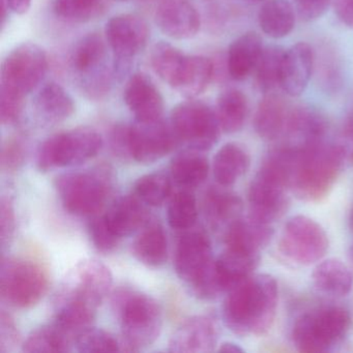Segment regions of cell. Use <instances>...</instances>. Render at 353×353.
Wrapping results in <instances>:
<instances>
[{
  "instance_id": "cell-9",
  "label": "cell",
  "mask_w": 353,
  "mask_h": 353,
  "mask_svg": "<svg viewBox=\"0 0 353 353\" xmlns=\"http://www.w3.org/2000/svg\"><path fill=\"white\" fill-rule=\"evenodd\" d=\"M48 57L36 43H22L1 63L0 92L26 98L46 75Z\"/></svg>"
},
{
  "instance_id": "cell-18",
  "label": "cell",
  "mask_w": 353,
  "mask_h": 353,
  "mask_svg": "<svg viewBox=\"0 0 353 353\" xmlns=\"http://www.w3.org/2000/svg\"><path fill=\"white\" fill-rule=\"evenodd\" d=\"M327 123L325 119L311 107L290 109L283 143L293 150H305L325 140Z\"/></svg>"
},
{
  "instance_id": "cell-51",
  "label": "cell",
  "mask_w": 353,
  "mask_h": 353,
  "mask_svg": "<svg viewBox=\"0 0 353 353\" xmlns=\"http://www.w3.org/2000/svg\"><path fill=\"white\" fill-rule=\"evenodd\" d=\"M334 13L341 22L353 28V0H332Z\"/></svg>"
},
{
  "instance_id": "cell-44",
  "label": "cell",
  "mask_w": 353,
  "mask_h": 353,
  "mask_svg": "<svg viewBox=\"0 0 353 353\" xmlns=\"http://www.w3.org/2000/svg\"><path fill=\"white\" fill-rule=\"evenodd\" d=\"M26 157V145L21 138H9L3 143L1 150V167L3 170H18L24 164Z\"/></svg>"
},
{
  "instance_id": "cell-29",
  "label": "cell",
  "mask_w": 353,
  "mask_h": 353,
  "mask_svg": "<svg viewBox=\"0 0 353 353\" xmlns=\"http://www.w3.org/2000/svg\"><path fill=\"white\" fill-rule=\"evenodd\" d=\"M145 204L137 196H125L105 214L107 222L121 239L137 231L146 221Z\"/></svg>"
},
{
  "instance_id": "cell-48",
  "label": "cell",
  "mask_w": 353,
  "mask_h": 353,
  "mask_svg": "<svg viewBox=\"0 0 353 353\" xmlns=\"http://www.w3.org/2000/svg\"><path fill=\"white\" fill-rule=\"evenodd\" d=\"M19 332L16 327L13 318L1 312L0 315V352L8 353L13 351L19 343Z\"/></svg>"
},
{
  "instance_id": "cell-49",
  "label": "cell",
  "mask_w": 353,
  "mask_h": 353,
  "mask_svg": "<svg viewBox=\"0 0 353 353\" xmlns=\"http://www.w3.org/2000/svg\"><path fill=\"white\" fill-rule=\"evenodd\" d=\"M15 210L13 202L9 197L1 198L0 202V229H1V245L6 247L13 239L15 232Z\"/></svg>"
},
{
  "instance_id": "cell-20",
  "label": "cell",
  "mask_w": 353,
  "mask_h": 353,
  "mask_svg": "<svg viewBox=\"0 0 353 353\" xmlns=\"http://www.w3.org/2000/svg\"><path fill=\"white\" fill-rule=\"evenodd\" d=\"M315 67V54L307 43H297L285 50L280 86L290 97H299L307 90Z\"/></svg>"
},
{
  "instance_id": "cell-46",
  "label": "cell",
  "mask_w": 353,
  "mask_h": 353,
  "mask_svg": "<svg viewBox=\"0 0 353 353\" xmlns=\"http://www.w3.org/2000/svg\"><path fill=\"white\" fill-rule=\"evenodd\" d=\"M318 71H319L318 77L321 80L322 85L326 90L334 92L340 88L342 84V77H341L340 68L336 61H334V57H332L330 54L322 55Z\"/></svg>"
},
{
  "instance_id": "cell-3",
  "label": "cell",
  "mask_w": 353,
  "mask_h": 353,
  "mask_svg": "<svg viewBox=\"0 0 353 353\" xmlns=\"http://www.w3.org/2000/svg\"><path fill=\"white\" fill-rule=\"evenodd\" d=\"M121 327V351L135 352L156 342L162 330L160 305L137 291L121 290L113 299Z\"/></svg>"
},
{
  "instance_id": "cell-19",
  "label": "cell",
  "mask_w": 353,
  "mask_h": 353,
  "mask_svg": "<svg viewBox=\"0 0 353 353\" xmlns=\"http://www.w3.org/2000/svg\"><path fill=\"white\" fill-rule=\"evenodd\" d=\"M123 100L136 121H152L162 119L164 99L146 74L136 73L131 76L125 84Z\"/></svg>"
},
{
  "instance_id": "cell-50",
  "label": "cell",
  "mask_w": 353,
  "mask_h": 353,
  "mask_svg": "<svg viewBox=\"0 0 353 353\" xmlns=\"http://www.w3.org/2000/svg\"><path fill=\"white\" fill-rule=\"evenodd\" d=\"M332 0H293L295 12L303 21L310 22L321 17Z\"/></svg>"
},
{
  "instance_id": "cell-27",
  "label": "cell",
  "mask_w": 353,
  "mask_h": 353,
  "mask_svg": "<svg viewBox=\"0 0 353 353\" xmlns=\"http://www.w3.org/2000/svg\"><path fill=\"white\" fill-rule=\"evenodd\" d=\"M221 187L212 188L206 193L204 210L210 226L225 229V232L230 225L241 218L243 201L234 192Z\"/></svg>"
},
{
  "instance_id": "cell-14",
  "label": "cell",
  "mask_w": 353,
  "mask_h": 353,
  "mask_svg": "<svg viewBox=\"0 0 353 353\" xmlns=\"http://www.w3.org/2000/svg\"><path fill=\"white\" fill-rule=\"evenodd\" d=\"M179 142L171 125L163 119L152 121H136L130 125L132 160L154 163L172 152Z\"/></svg>"
},
{
  "instance_id": "cell-8",
  "label": "cell",
  "mask_w": 353,
  "mask_h": 353,
  "mask_svg": "<svg viewBox=\"0 0 353 353\" xmlns=\"http://www.w3.org/2000/svg\"><path fill=\"white\" fill-rule=\"evenodd\" d=\"M110 270L96 259L76 264L61 283L54 303H68L98 310L112 286Z\"/></svg>"
},
{
  "instance_id": "cell-28",
  "label": "cell",
  "mask_w": 353,
  "mask_h": 353,
  "mask_svg": "<svg viewBox=\"0 0 353 353\" xmlns=\"http://www.w3.org/2000/svg\"><path fill=\"white\" fill-rule=\"evenodd\" d=\"M216 260L225 292H228L231 288L253 276L254 270L259 264L260 253L225 247L224 252Z\"/></svg>"
},
{
  "instance_id": "cell-17",
  "label": "cell",
  "mask_w": 353,
  "mask_h": 353,
  "mask_svg": "<svg viewBox=\"0 0 353 353\" xmlns=\"http://www.w3.org/2000/svg\"><path fill=\"white\" fill-rule=\"evenodd\" d=\"M288 190L285 185L257 173L248 194L250 216L268 224L282 218L288 210Z\"/></svg>"
},
{
  "instance_id": "cell-1",
  "label": "cell",
  "mask_w": 353,
  "mask_h": 353,
  "mask_svg": "<svg viewBox=\"0 0 353 353\" xmlns=\"http://www.w3.org/2000/svg\"><path fill=\"white\" fill-rule=\"evenodd\" d=\"M223 318L227 327L239 336H262L274 324L278 307V283L270 274H257L228 291Z\"/></svg>"
},
{
  "instance_id": "cell-35",
  "label": "cell",
  "mask_w": 353,
  "mask_h": 353,
  "mask_svg": "<svg viewBox=\"0 0 353 353\" xmlns=\"http://www.w3.org/2000/svg\"><path fill=\"white\" fill-rule=\"evenodd\" d=\"M198 150L181 152L171 163V176L177 185L194 188L204 183L210 171L208 160Z\"/></svg>"
},
{
  "instance_id": "cell-25",
  "label": "cell",
  "mask_w": 353,
  "mask_h": 353,
  "mask_svg": "<svg viewBox=\"0 0 353 353\" xmlns=\"http://www.w3.org/2000/svg\"><path fill=\"white\" fill-rule=\"evenodd\" d=\"M290 109L282 98L274 92L264 94L254 115V129L264 140L282 138Z\"/></svg>"
},
{
  "instance_id": "cell-34",
  "label": "cell",
  "mask_w": 353,
  "mask_h": 353,
  "mask_svg": "<svg viewBox=\"0 0 353 353\" xmlns=\"http://www.w3.org/2000/svg\"><path fill=\"white\" fill-rule=\"evenodd\" d=\"M249 112V104L245 94L235 88L224 90L216 102V117L221 129L225 133L233 134L241 131Z\"/></svg>"
},
{
  "instance_id": "cell-21",
  "label": "cell",
  "mask_w": 353,
  "mask_h": 353,
  "mask_svg": "<svg viewBox=\"0 0 353 353\" xmlns=\"http://www.w3.org/2000/svg\"><path fill=\"white\" fill-rule=\"evenodd\" d=\"M218 342L216 324L206 316H195L183 322L169 343L172 352H210Z\"/></svg>"
},
{
  "instance_id": "cell-47",
  "label": "cell",
  "mask_w": 353,
  "mask_h": 353,
  "mask_svg": "<svg viewBox=\"0 0 353 353\" xmlns=\"http://www.w3.org/2000/svg\"><path fill=\"white\" fill-rule=\"evenodd\" d=\"M109 142L115 156L123 161L132 160L130 125H115L111 131Z\"/></svg>"
},
{
  "instance_id": "cell-10",
  "label": "cell",
  "mask_w": 353,
  "mask_h": 353,
  "mask_svg": "<svg viewBox=\"0 0 353 353\" xmlns=\"http://www.w3.org/2000/svg\"><path fill=\"white\" fill-rule=\"evenodd\" d=\"M170 125L179 142L198 152L214 148L222 131L216 111L192 99L173 108Z\"/></svg>"
},
{
  "instance_id": "cell-59",
  "label": "cell",
  "mask_w": 353,
  "mask_h": 353,
  "mask_svg": "<svg viewBox=\"0 0 353 353\" xmlns=\"http://www.w3.org/2000/svg\"><path fill=\"white\" fill-rule=\"evenodd\" d=\"M205 1H210V0H205Z\"/></svg>"
},
{
  "instance_id": "cell-22",
  "label": "cell",
  "mask_w": 353,
  "mask_h": 353,
  "mask_svg": "<svg viewBox=\"0 0 353 353\" xmlns=\"http://www.w3.org/2000/svg\"><path fill=\"white\" fill-rule=\"evenodd\" d=\"M191 57L169 43L160 42L152 48L150 63L154 73L179 92L189 73Z\"/></svg>"
},
{
  "instance_id": "cell-38",
  "label": "cell",
  "mask_w": 353,
  "mask_h": 353,
  "mask_svg": "<svg viewBox=\"0 0 353 353\" xmlns=\"http://www.w3.org/2000/svg\"><path fill=\"white\" fill-rule=\"evenodd\" d=\"M216 68L214 61L202 55H192L191 68L181 94L188 99H194L205 92L212 82Z\"/></svg>"
},
{
  "instance_id": "cell-23",
  "label": "cell",
  "mask_w": 353,
  "mask_h": 353,
  "mask_svg": "<svg viewBox=\"0 0 353 353\" xmlns=\"http://www.w3.org/2000/svg\"><path fill=\"white\" fill-rule=\"evenodd\" d=\"M274 236L272 224L252 216L239 218L224 232L225 247L260 253Z\"/></svg>"
},
{
  "instance_id": "cell-57",
  "label": "cell",
  "mask_w": 353,
  "mask_h": 353,
  "mask_svg": "<svg viewBox=\"0 0 353 353\" xmlns=\"http://www.w3.org/2000/svg\"><path fill=\"white\" fill-rule=\"evenodd\" d=\"M350 160H351V162L353 163V150H352V152H351Z\"/></svg>"
},
{
  "instance_id": "cell-2",
  "label": "cell",
  "mask_w": 353,
  "mask_h": 353,
  "mask_svg": "<svg viewBox=\"0 0 353 353\" xmlns=\"http://www.w3.org/2000/svg\"><path fill=\"white\" fill-rule=\"evenodd\" d=\"M345 158L344 146L326 140L305 150H295L291 191L305 201L321 200L342 172Z\"/></svg>"
},
{
  "instance_id": "cell-26",
  "label": "cell",
  "mask_w": 353,
  "mask_h": 353,
  "mask_svg": "<svg viewBox=\"0 0 353 353\" xmlns=\"http://www.w3.org/2000/svg\"><path fill=\"white\" fill-rule=\"evenodd\" d=\"M34 108L45 123L57 125L74 114L76 105L71 94L61 84L49 82L37 94Z\"/></svg>"
},
{
  "instance_id": "cell-52",
  "label": "cell",
  "mask_w": 353,
  "mask_h": 353,
  "mask_svg": "<svg viewBox=\"0 0 353 353\" xmlns=\"http://www.w3.org/2000/svg\"><path fill=\"white\" fill-rule=\"evenodd\" d=\"M32 0H3V5L17 15H24L30 11Z\"/></svg>"
},
{
  "instance_id": "cell-36",
  "label": "cell",
  "mask_w": 353,
  "mask_h": 353,
  "mask_svg": "<svg viewBox=\"0 0 353 353\" xmlns=\"http://www.w3.org/2000/svg\"><path fill=\"white\" fill-rule=\"evenodd\" d=\"M75 345V336L57 325H45L34 330L23 344L24 352H68Z\"/></svg>"
},
{
  "instance_id": "cell-37",
  "label": "cell",
  "mask_w": 353,
  "mask_h": 353,
  "mask_svg": "<svg viewBox=\"0 0 353 353\" xmlns=\"http://www.w3.org/2000/svg\"><path fill=\"white\" fill-rule=\"evenodd\" d=\"M285 50L281 47H264L261 57L254 70V79L260 92L264 94L274 92L281 88V71Z\"/></svg>"
},
{
  "instance_id": "cell-55",
  "label": "cell",
  "mask_w": 353,
  "mask_h": 353,
  "mask_svg": "<svg viewBox=\"0 0 353 353\" xmlns=\"http://www.w3.org/2000/svg\"><path fill=\"white\" fill-rule=\"evenodd\" d=\"M350 224H351V228H352V230H353V210H352V212H351Z\"/></svg>"
},
{
  "instance_id": "cell-39",
  "label": "cell",
  "mask_w": 353,
  "mask_h": 353,
  "mask_svg": "<svg viewBox=\"0 0 353 353\" xmlns=\"http://www.w3.org/2000/svg\"><path fill=\"white\" fill-rule=\"evenodd\" d=\"M170 192L171 181L164 173L144 175L135 183V195L146 205H161L170 195Z\"/></svg>"
},
{
  "instance_id": "cell-33",
  "label": "cell",
  "mask_w": 353,
  "mask_h": 353,
  "mask_svg": "<svg viewBox=\"0 0 353 353\" xmlns=\"http://www.w3.org/2000/svg\"><path fill=\"white\" fill-rule=\"evenodd\" d=\"M134 256L150 268H159L168 257V241L162 226L152 224L142 230L133 243Z\"/></svg>"
},
{
  "instance_id": "cell-56",
  "label": "cell",
  "mask_w": 353,
  "mask_h": 353,
  "mask_svg": "<svg viewBox=\"0 0 353 353\" xmlns=\"http://www.w3.org/2000/svg\"><path fill=\"white\" fill-rule=\"evenodd\" d=\"M251 3H261V1H266V0H249Z\"/></svg>"
},
{
  "instance_id": "cell-5",
  "label": "cell",
  "mask_w": 353,
  "mask_h": 353,
  "mask_svg": "<svg viewBox=\"0 0 353 353\" xmlns=\"http://www.w3.org/2000/svg\"><path fill=\"white\" fill-rule=\"evenodd\" d=\"M100 134L92 128H77L55 134L43 142L37 156V165L43 172L77 166L96 157L102 148Z\"/></svg>"
},
{
  "instance_id": "cell-45",
  "label": "cell",
  "mask_w": 353,
  "mask_h": 353,
  "mask_svg": "<svg viewBox=\"0 0 353 353\" xmlns=\"http://www.w3.org/2000/svg\"><path fill=\"white\" fill-rule=\"evenodd\" d=\"M26 106V98L0 92V119L3 125L15 123L21 117Z\"/></svg>"
},
{
  "instance_id": "cell-30",
  "label": "cell",
  "mask_w": 353,
  "mask_h": 353,
  "mask_svg": "<svg viewBox=\"0 0 353 353\" xmlns=\"http://www.w3.org/2000/svg\"><path fill=\"white\" fill-rule=\"evenodd\" d=\"M312 279L316 289L328 296H346L352 289V274L340 260H324L316 266Z\"/></svg>"
},
{
  "instance_id": "cell-7",
  "label": "cell",
  "mask_w": 353,
  "mask_h": 353,
  "mask_svg": "<svg viewBox=\"0 0 353 353\" xmlns=\"http://www.w3.org/2000/svg\"><path fill=\"white\" fill-rule=\"evenodd\" d=\"M57 190L65 210L76 216L98 214L106 203L111 176L105 169L65 173L57 179Z\"/></svg>"
},
{
  "instance_id": "cell-11",
  "label": "cell",
  "mask_w": 353,
  "mask_h": 353,
  "mask_svg": "<svg viewBox=\"0 0 353 353\" xmlns=\"http://www.w3.org/2000/svg\"><path fill=\"white\" fill-rule=\"evenodd\" d=\"M48 286L44 270L20 258L8 257L1 262L0 293L12 307L26 309L37 305Z\"/></svg>"
},
{
  "instance_id": "cell-13",
  "label": "cell",
  "mask_w": 353,
  "mask_h": 353,
  "mask_svg": "<svg viewBox=\"0 0 353 353\" xmlns=\"http://www.w3.org/2000/svg\"><path fill=\"white\" fill-rule=\"evenodd\" d=\"M105 36L114 57V75L121 76L127 73L132 61L145 48L150 30L140 16L121 14L107 22Z\"/></svg>"
},
{
  "instance_id": "cell-24",
  "label": "cell",
  "mask_w": 353,
  "mask_h": 353,
  "mask_svg": "<svg viewBox=\"0 0 353 353\" xmlns=\"http://www.w3.org/2000/svg\"><path fill=\"white\" fill-rule=\"evenodd\" d=\"M264 47L256 32L241 34L233 41L227 54L226 68L229 77L243 81L254 73Z\"/></svg>"
},
{
  "instance_id": "cell-31",
  "label": "cell",
  "mask_w": 353,
  "mask_h": 353,
  "mask_svg": "<svg viewBox=\"0 0 353 353\" xmlns=\"http://www.w3.org/2000/svg\"><path fill=\"white\" fill-rule=\"evenodd\" d=\"M249 167V154L243 146L225 144L214 159V179L219 185L230 187L245 174Z\"/></svg>"
},
{
  "instance_id": "cell-40",
  "label": "cell",
  "mask_w": 353,
  "mask_h": 353,
  "mask_svg": "<svg viewBox=\"0 0 353 353\" xmlns=\"http://www.w3.org/2000/svg\"><path fill=\"white\" fill-rule=\"evenodd\" d=\"M197 202L190 192H179L169 203L168 222L173 229L191 228L197 221Z\"/></svg>"
},
{
  "instance_id": "cell-53",
  "label": "cell",
  "mask_w": 353,
  "mask_h": 353,
  "mask_svg": "<svg viewBox=\"0 0 353 353\" xmlns=\"http://www.w3.org/2000/svg\"><path fill=\"white\" fill-rule=\"evenodd\" d=\"M219 351H221V352L241 353L243 350L239 345L234 344V343L226 342L221 345Z\"/></svg>"
},
{
  "instance_id": "cell-12",
  "label": "cell",
  "mask_w": 353,
  "mask_h": 353,
  "mask_svg": "<svg viewBox=\"0 0 353 353\" xmlns=\"http://www.w3.org/2000/svg\"><path fill=\"white\" fill-rule=\"evenodd\" d=\"M278 249L287 261L295 265H311L327 252V234L316 221L305 216H292L284 225Z\"/></svg>"
},
{
  "instance_id": "cell-41",
  "label": "cell",
  "mask_w": 353,
  "mask_h": 353,
  "mask_svg": "<svg viewBox=\"0 0 353 353\" xmlns=\"http://www.w3.org/2000/svg\"><path fill=\"white\" fill-rule=\"evenodd\" d=\"M105 0H55L54 13L69 22H85L100 14Z\"/></svg>"
},
{
  "instance_id": "cell-6",
  "label": "cell",
  "mask_w": 353,
  "mask_h": 353,
  "mask_svg": "<svg viewBox=\"0 0 353 353\" xmlns=\"http://www.w3.org/2000/svg\"><path fill=\"white\" fill-rule=\"evenodd\" d=\"M70 68L82 92L100 100L110 92L112 72L107 65V48L99 34H86L75 45Z\"/></svg>"
},
{
  "instance_id": "cell-58",
  "label": "cell",
  "mask_w": 353,
  "mask_h": 353,
  "mask_svg": "<svg viewBox=\"0 0 353 353\" xmlns=\"http://www.w3.org/2000/svg\"><path fill=\"white\" fill-rule=\"evenodd\" d=\"M121 1H128V0H121Z\"/></svg>"
},
{
  "instance_id": "cell-42",
  "label": "cell",
  "mask_w": 353,
  "mask_h": 353,
  "mask_svg": "<svg viewBox=\"0 0 353 353\" xmlns=\"http://www.w3.org/2000/svg\"><path fill=\"white\" fill-rule=\"evenodd\" d=\"M76 348L80 352H115L121 351V342L110 332L98 328L88 327L80 332L75 340Z\"/></svg>"
},
{
  "instance_id": "cell-54",
  "label": "cell",
  "mask_w": 353,
  "mask_h": 353,
  "mask_svg": "<svg viewBox=\"0 0 353 353\" xmlns=\"http://www.w3.org/2000/svg\"><path fill=\"white\" fill-rule=\"evenodd\" d=\"M344 133L346 137L353 142V110L351 111L350 114L347 117L346 123H345L344 125Z\"/></svg>"
},
{
  "instance_id": "cell-43",
  "label": "cell",
  "mask_w": 353,
  "mask_h": 353,
  "mask_svg": "<svg viewBox=\"0 0 353 353\" xmlns=\"http://www.w3.org/2000/svg\"><path fill=\"white\" fill-rule=\"evenodd\" d=\"M88 230L94 247L102 253H111L121 243V237L109 226L105 214L92 219Z\"/></svg>"
},
{
  "instance_id": "cell-4",
  "label": "cell",
  "mask_w": 353,
  "mask_h": 353,
  "mask_svg": "<svg viewBox=\"0 0 353 353\" xmlns=\"http://www.w3.org/2000/svg\"><path fill=\"white\" fill-rule=\"evenodd\" d=\"M350 327L351 316L344 307H320L297 318L292 342L301 352H326L344 340Z\"/></svg>"
},
{
  "instance_id": "cell-32",
  "label": "cell",
  "mask_w": 353,
  "mask_h": 353,
  "mask_svg": "<svg viewBox=\"0 0 353 353\" xmlns=\"http://www.w3.org/2000/svg\"><path fill=\"white\" fill-rule=\"evenodd\" d=\"M295 13L288 0H266L258 14V22L266 36L282 39L294 28Z\"/></svg>"
},
{
  "instance_id": "cell-16",
  "label": "cell",
  "mask_w": 353,
  "mask_h": 353,
  "mask_svg": "<svg viewBox=\"0 0 353 353\" xmlns=\"http://www.w3.org/2000/svg\"><path fill=\"white\" fill-rule=\"evenodd\" d=\"M154 20L163 34L174 40H188L199 32L201 18L192 0H160Z\"/></svg>"
},
{
  "instance_id": "cell-15",
  "label": "cell",
  "mask_w": 353,
  "mask_h": 353,
  "mask_svg": "<svg viewBox=\"0 0 353 353\" xmlns=\"http://www.w3.org/2000/svg\"><path fill=\"white\" fill-rule=\"evenodd\" d=\"M214 264L212 245L203 232L188 233L179 239L175 251V270L191 288L212 272Z\"/></svg>"
}]
</instances>
